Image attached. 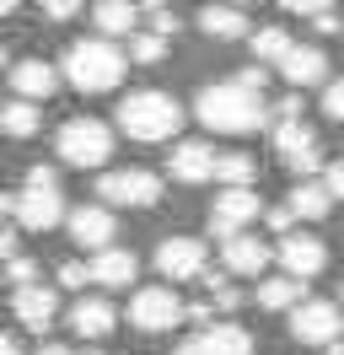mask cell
I'll list each match as a JSON object with an SVG mask.
<instances>
[{
    "label": "cell",
    "instance_id": "obj_1",
    "mask_svg": "<svg viewBox=\"0 0 344 355\" xmlns=\"http://www.w3.org/2000/svg\"><path fill=\"white\" fill-rule=\"evenodd\" d=\"M199 124L215 135H253V130H269V108H264V97L253 92H242L237 81H215V87L199 92Z\"/></svg>",
    "mask_w": 344,
    "mask_h": 355
},
{
    "label": "cell",
    "instance_id": "obj_2",
    "mask_svg": "<svg viewBox=\"0 0 344 355\" xmlns=\"http://www.w3.org/2000/svg\"><path fill=\"white\" fill-rule=\"evenodd\" d=\"M64 81L76 92H86V97H97V92H113L119 81H124L129 60L119 54V44H103V38H81V44H70V54H64Z\"/></svg>",
    "mask_w": 344,
    "mask_h": 355
},
{
    "label": "cell",
    "instance_id": "obj_3",
    "mask_svg": "<svg viewBox=\"0 0 344 355\" xmlns=\"http://www.w3.org/2000/svg\"><path fill=\"white\" fill-rule=\"evenodd\" d=\"M178 124H183V108H178L172 92L146 87V92H129L124 103H119V130L129 140H172Z\"/></svg>",
    "mask_w": 344,
    "mask_h": 355
},
{
    "label": "cell",
    "instance_id": "obj_4",
    "mask_svg": "<svg viewBox=\"0 0 344 355\" xmlns=\"http://www.w3.org/2000/svg\"><path fill=\"white\" fill-rule=\"evenodd\" d=\"M54 151L70 167H103L108 156H113V130H108L103 119H70L60 130V140H54Z\"/></svg>",
    "mask_w": 344,
    "mask_h": 355
},
{
    "label": "cell",
    "instance_id": "obj_5",
    "mask_svg": "<svg viewBox=\"0 0 344 355\" xmlns=\"http://www.w3.org/2000/svg\"><path fill=\"white\" fill-rule=\"evenodd\" d=\"M97 200L150 210V205H162V178L146 173V167H119V173H103V178H97Z\"/></svg>",
    "mask_w": 344,
    "mask_h": 355
},
{
    "label": "cell",
    "instance_id": "obj_6",
    "mask_svg": "<svg viewBox=\"0 0 344 355\" xmlns=\"http://www.w3.org/2000/svg\"><path fill=\"white\" fill-rule=\"evenodd\" d=\"M129 323L140 334H167L172 323H183V302L172 286H140L129 296Z\"/></svg>",
    "mask_w": 344,
    "mask_h": 355
},
{
    "label": "cell",
    "instance_id": "obj_7",
    "mask_svg": "<svg viewBox=\"0 0 344 355\" xmlns=\"http://www.w3.org/2000/svg\"><path fill=\"white\" fill-rule=\"evenodd\" d=\"M344 334V318H339V302H301L291 307V339L296 345H334Z\"/></svg>",
    "mask_w": 344,
    "mask_h": 355
},
{
    "label": "cell",
    "instance_id": "obj_8",
    "mask_svg": "<svg viewBox=\"0 0 344 355\" xmlns=\"http://www.w3.org/2000/svg\"><path fill=\"white\" fill-rule=\"evenodd\" d=\"M156 269H162V280H199L205 269H210V253L199 237H162L156 243Z\"/></svg>",
    "mask_w": 344,
    "mask_h": 355
},
{
    "label": "cell",
    "instance_id": "obj_9",
    "mask_svg": "<svg viewBox=\"0 0 344 355\" xmlns=\"http://www.w3.org/2000/svg\"><path fill=\"white\" fill-rule=\"evenodd\" d=\"M275 253H280V264H285V280H296V286L328 269V248H322V237H312V232H285Z\"/></svg>",
    "mask_w": 344,
    "mask_h": 355
},
{
    "label": "cell",
    "instance_id": "obj_10",
    "mask_svg": "<svg viewBox=\"0 0 344 355\" xmlns=\"http://www.w3.org/2000/svg\"><path fill=\"white\" fill-rule=\"evenodd\" d=\"M172 355H253V334L237 323H210V329H194Z\"/></svg>",
    "mask_w": 344,
    "mask_h": 355
},
{
    "label": "cell",
    "instance_id": "obj_11",
    "mask_svg": "<svg viewBox=\"0 0 344 355\" xmlns=\"http://www.w3.org/2000/svg\"><path fill=\"white\" fill-rule=\"evenodd\" d=\"M275 151L280 162L291 167V173H318L322 167V146H318V135L307 130V124H275Z\"/></svg>",
    "mask_w": 344,
    "mask_h": 355
},
{
    "label": "cell",
    "instance_id": "obj_12",
    "mask_svg": "<svg viewBox=\"0 0 344 355\" xmlns=\"http://www.w3.org/2000/svg\"><path fill=\"white\" fill-rule=\"evenodd\" d=\"M258 210H264V205H258L253 189H226V194L210 205V232L226 243V237H237L248 221H258Z\"/></svg>",
    "mask_w": 344,
    "mask_h": 355
},
{
    "label": "cell",
    "instance_id": "obj_13",
    "mask_svg": "<svg viewBox=\"0 0 344 355\" xmlns=\"http://www.w3.org/2000/svg\"><path fill=\"white\" fill-rule=\"evenodd\" d=\"M64 226H70V237L92 253H103L113 248V210L108 205H76V210H64Z\"/></svg>",
    "mask_w": 344,
    "mask_h": 355
},
{
    "label": "cell",
    "instance_id": "obj_14",
    "mask_svg": "<svg viewBox=\"0 0 344 355\" xmlns=\"http://www.w3.org/2000/svg\"><path fill=\"white\" fill-rule=\"evenodd\" d=\"M11 312H17L22 329L43 334L54 318H60V291H54V286H22L17 296H11Z\"/></svg>",
    "mask_w": 344,
    "mask_h": 355
},
{
    "label": "cell",
    "instance_id": "obj_15",
    "mask_svg": "<svg viewBox=\"0 0 344 355\" xmlns=\"http://www.w3.org/2000/svg\"><path fill=\"white\" fill-rule=\"evenodd\" d=\"M113 323H119V312H113V302H108V296H81V302L70 307V329H76V339H86V345L108 339V334H113Z\"/></svg>",
    "mask_w": 344,
    "mask_h": 355
},
{
    "label": "cell",
    "instance_id": "obj_16",
    "mask_svg": "<svg viewBox=\"0 0 344 355\" xmlns=\"http://www.w3.org/2000/svg\"><path fill=\"white\" fill-rule=\"evenodd\" d=\"M17 221L27 226V232H54V226L64 221L60 189H54V194H43V189H22V194H17Z\"/></svg>",
    "mask_w": 344,
    "mask_h": 355
},
{
    "label": "cell",
    "instance_id": "obj_17",
    "mask_svg": "<svg viewBox=\"0 0 344 355\" xmlns=\"http://www.w3.org/2000/svg\"><path fill=\"white\" fill-rule=\"evenodd\" d=\"M11 87H17L22 103H33V108H38L43 97H54V92H60V65H49V60H22V65L11 70Z\"/></svg>",
    "mask_w": 344,
    "mask_h": 355
},
{
    "label": "cell",
    "instance_id": "obj_18",
    "mask_svg": "<svg viewBox=\"0 0 344 355\" xmlns=\"http://www.w3.org/2000/svg\"><path fill=\"white\" fill-rule=\"evenodd\" d=\"M167 173L178 178V183H210L215 173V151L205 146V140H178L167 156Z\"/></svg>",
    "mask_w": 344,
    "mask_h": 355
},
{
    "label": "cell",
    "instance_id": "obj_19",
    "mask_svg": "<svg viewBox=\"0 0 344 355\" xmlns=\"http://www.w3.org/2000/svg\"><path fill=\"white\" fill-rule=\"evenodd\" d=\"M275 70L285 76V81H291V92L318 87L322 76H328V54H322V49H312V44H291V54H285Z\"/></svg>",
    "mask_w": 344,
    "mask_h": 355
},
{
    "label": "cell",
    "instance_id": "obj_20",
    "mask_svg": "<svg viewBox=\"0 0 344 355\" xmlns=\"http://www.w3.org/2000/svg\"><path fill=\"white\" fill-rule=\"evenodd\" d=\"M135 253L129 248H103V253H92V264H86V280L92 286H135Z\"/></svg>",
    "mask_w": 344,
    "mask_h": 355
},
{
    "label": "cell",
    "instance_id": "obj_21",
    "mask_svg": "<svg viewBox=\"0 0 344 355\" xmlns=\"http://www.w3.org/2000/svg\"><path fill=\"white\" fill-rule=\"evenodd\" d=\"M221 259H226V269L232 275H264L269 269V243H258V237H248V232H237V237H226L221 243Z\"/></svg>",
    "mask_w": 344,
    "mask_h": 355
},
{
    "label": "cell",
    "instance_id": "obj_22",
    "mask_svg": "<svg viewBox=\"0 0 344 355\" xmlns=\"http://www.w3.org/2000/svg\"><path fill=\"white\" fill-rule=\"evenodd\" d=\"M285 210H291V221H322V216H328V210H334V200H328V194H322V183H312V178H301L296 189H291V194H285Z\"/></svg>",
    "mask_w": 344,
    "mask_h": 355
},
{
    "label": "cell",
    "instance_id": "obj_23",
    "mask_svg": "<svg viewBox=\"0 0 344 355\" xmlns=\"http://www.w3.org/2000/svg\"><path fill=\"white\" fill-rule=\"evenodd\" d=\"M92 22L103 27V44H113V38H135V22H140V11L135 6H124V0H103V6H92Z\"/></svg>",
    "mask_w": 344,
    "mask_h": 355
},
{
    "label": "cell",
    "instance_id": "obj_24",
    "mask_svg": "<svg viewBox=\"0 0 344 355\" xmlns=\"http://www.w3.org/2000/svg\"><path fill=\"white\" fill-rule=\"evenodd\" d=\"M199 27H205L210 38H221V44H232V38L248 33V11H242V6H205V11H199Z\"/></svg>",
    "mask_w": 344,
    "mask_h": 355
},
{
    "label": "cell",
    "instance_id": "obj_25",
    "mask_svg": "<svg viewBox=\"0 0 344 355\" xmlns=\"http://www.w3.org/2000/svg\"><path fill=\"white\" fill-rule=\"evenodd\" d=\"M307 302V286L296 280H285V275H269V280H258V307L264 312H291Z\"/></svg>",
    "mask_w": 344,
    "mask_h": 355
},
{
    "label": "cell",
    "instance_id": "obj_26",
    "mask_svg": "<svg viewBox=\"0 0 344 355\" xmlns=\"http://www.w3.org/2000/svg\"><path fill=\"white\" fill-rule=\"evenodd\" d=\"M43 130V113L33 108V103H22V97H11V103H0V135H11V140H27V135Z\"/></svg>",
    "mask_w": 344,
    "mask_h": 355
},
{
    "label": "cell",
    "instance_id": "obj_27",
    "mask_svg": "<svg viewBox=\"0 0 344 355\" xmlns=\"http://www.w3.org/2000/svg\"><path fill=\"white\" fill-rule=\"evenodd\" d=\"M215 183H226V189H248L258 178V162L248 151H215Z\"/></svg>",
    "mask_w": 344,
    "mask_h": 355
},
{
    "label": "cell",
    "instance_id": "obj_28",
    "mask_svg": "<svg viewBox=\"0 0 344 355\" xmlns=\"http://www.w3.org/2000/svg\"><path fill=\"white\" fill-rule=\"evenodd\" d=\"M285 54H291V33H285V27H258L253 33V60L258 65H280Z\"/></svg>",
    "mask_w": 344,
    "mask_h": 355
},
{
    "label": "cell",
    "instance_id": "obj_29",
    "mask_svg": "<svg viewBox=\"0 0 344 355\" xmlns=\"http://www.w3.org/2000/svg\"><path fill=\"white\" fill-rule=\"evenodd\" d=\"M199 280L210 286V302H215V307H221V312H237V307H242V291H237L232 280H226V275H215V269H205Z\"/></svg>",
    "mask_w": 344,
    "mask_h": 355
},
{
    "label": "cell",
    "instance_id": "obj_30",
    "mask_svg": "<svg viewBox=\"0 0 344 355\" xmlns=\"http://www.w3.org/2000/svg\"><path fill=\"white\" fill-rule=\"evenodd\" d=\"M162 54H167V44L150 38V33H135V38H129V60H135V65H162Z\"/></svg>",
    "mask_w": 344,
    "mask_h": 355
},
{
    "label": "cell",
    "instance_id": "obj_31",
    "mask_svg": "<svg viewBox=\"0 0 344 355\" xmlns=\"http://www.w3.org/2000/svg\"><path fill=\"white\" fill-rule=\"evenodd\" d=\"M140 17L150 22V38H162V44H167L172 33H178V11H172V6H146Z\"/></svg>",
    "mask_w": 344,
    "mask_h": 355
},
{
    "label": "cell",
    "instance_id": "obj_32",
    "mask_svg": "<svg viewBox=\"0 0 344 355\" xmlns=\"http://www.w3.org/2000/svg\"><path fill=\"white\" fill-rule=\"evenodd\" d=\"M6 280H11V286H38V264H33V259H22V253H17V259H11V264H6Z\"/></svg>",
    "mask_w": 344,
    "mask_h": 355
},
{
    "label": "cell",
    "instance_id": "obj_33",
    "mask_svg": "<svg viewBox=\"0 0 344 355\" xmlns=\"http://www.w3.org/2000/svg\"><path fill=\"white\" fill-rule=\"evenodd\" d=\"M27 189H43V194H54V189H60V167H49V162L27 167Z\"/></svg>",
    "mask_w": 344,
    "mask_h": 355
},
{
    "label": "cell",
    "instance_id": "obj_34",
    "mask_svg": "<svg viewBox=\"0 0 344 355\" xmlns=\"http://www.w3.org/2000/svg\"><path fill=\"white\" fill-rule=\"evenodd\" d=\"M322 113H328L334 124H344V81H328V87H322Z\"/></svg>",
    "mask_w": 344,
    "mask_h": 355
},
{
    "label": "cell",
    "instance_id": "obj_35",
    "mask_svg": "<svg viewBox=\"0 0 344 355\" xmlns=\"http://www.w3.org/2000/svg\"><path fill=\"white\" fill-rule=\"evenodd\" d=\"M322 194H328V200H344V156L322 167Z\"/></svg>",
    "mask_w": 344,
    "mask_h": 355
},
{
    "label": "cell",
    "instance_id": "obj_36",
    "mask_svg": "<svg viewBox=\"0 0 344 355\" xmlns=\"http://www.w3.org/2000/svg\"><path fill=\"white\" fill-rule=\"evenodd\" d=\"M60 286H64V291H81V286H86V264H81V259L60 264Z\"/></svg>",
    "mask_w": 344,
    "mask_h": 355
},
{
    "label": "cell",
    "instance_id": "obj_37",
    "mask_svg": "<svg viewBox=\"0 0 344 355\" xmlns=\"http://www.w3.org/2000/svg\"><path fill=\"white\" fill-rule=\"evenodd\" d=\"M264 81H269V70H264V65H253V70H242V76H237V87L253 92V97H264Z\"/></svg>",
    "mask_w": 344,
    "mask_h": 355
},
{
    "label": "cell",
    "instance_id": "obj_38",
    "mask_svg": "<svg viewBox=\"0 0 344 355\" xmlns=\"http://www.w3.org/2000/svg\"><path fill=\"white\" fill-rule=\"evenodd\" d=\"M43 17H49V22H76V17H81V6H70V0H54V6H43Z\"/></svg>",
    "mask_w": 344,
    "mask_h": 355
},
{
    "label": "cell",
    "instance_id": "obj_39",
    "mask_svg": "<svg viewBox=\"0 0 344 355\" xmlns=\"http://www.w3.org/2000/svg\"><path fill=\"white\" fill-rule=\"evenodd\" d=\"M264 221H269L280 237H285V232H291V210H285V205H275V210H264Z\"/></svg>",
    "mask_w": 344,
    "mask_h": 355
},
{
    "label": "cell",
    "instance_id": "obj_40",
    "mask_svg": "<svg viewBox=\"0 0 344 355\" xmlns=\"http://www.w3.org/2000/svg\"><path fill=\"white\" fill-rule=\"evenodd\" d=\"M0 259H6V264L17 259V232H11V226H0Z\"/></svg>",
    "mask_w": 344,
    "mask_h": 355
},
{
    "label": "cell",
    "instance_id": "obj_41",
    "mask_svg": "<svg viewBox=\"0 0 344 355\" xmlns=\"http://www.w3.org/2000/svg\"><path fill=\"white\" fill-rule=\"evenodd\" d=\"M183 318H194V323H205V329H210V302H194V307H183Z\"/></svg>",
    "mask_w": 344,
    "mask_h": 355
},
{
    "label": "cell",
    "instance_id": "obj_42",
    "mask_svg": "<svg viewBox=\"0 0 344 355\" xmlns=\"http://www.w3.org/2000/svg\"><path fill=\"white\" fill-rule=\"evenodd\" d=\"M0 355H22V345L11 339V334H0Z\"/></svg>",
    "mask_w": 344,
    "mask_h": 355
},
{
    "label": "cell",
    "instance_id": "obj_43",
    "mask_svg": "<svg viewBox=\"0 0 344 355\" xmlns=\"http://www.w3.org/2000/svg\"><path fill=\"white\" fill-rule=\"evenodd\" d=\"M0 216H17V194H0Z\"/></svg>",
    "mask_w": 344,
    "mask_h": 355
},
{
    "label": "cell",
    "instance_id": "obj_44",
    "mask_svg": "<svg viewBox=\"0 0 344 355\" xmlns=\"http://www.w3.org/2000/svg\"><path fill=\"white\" fill-rule=\"evenodd\" d=\"M38 355H76V350H64V345H43Z\"/></svg>",
    "mask_w": 344,
    "mask_h": 355
},
{
    "label": "cell",
    "instance_id": "obj_45",
    "mask_svg": "<svg viewBox=\"0 0 344 355\" xmlns=\"http://www.w3.org/2000/svg\"><path fill=\"white\" fill-rule=\"evenodd\" d=\"M328 355H344V339H334V345H328Z\"/></svg>",
    "mask_w": 344,
    "mask_h": 355
},
{
    "label": "cell",
    "instance_id": "obj_46",
    "mask_svg": "<svg viewBox=\"0 0 344 355\" xmlns=\"http://www.w3.org/2000/svg\"><path fill=\"white\" fill-rule=\"evenodd\" d=\"M0 65H6V44H0Z\"/></svg>",
    "mask_w": 344,
    "mask_h": 355
},
{
    "label": "cell",
    "instance_id": "obj_47",
    "mask_svg": "<svg viewBox=\"0 0 344 355\" xmlns=\"http://www.w3.org/2000/svg\"><path fill=\"white\" fill-rule=\"evenodd\" d=\"M339 302H344V286H339Z\"/></svg>",
    "mask_w": 344,
    "mask_h": 355
},
{
    "label": "cell",
    "instance_id": "obj_48",
    "mask_svg": "<svg viewBox=\"0 0 344 355\" xmlns=\"http://www.w3.org/2000/svg\"><path fill=\"white\" fill-rule=\"evenodd\" d=\"M339 33H344V27H339Z\"/></svg>",
    "mask_w": 344,
    "mask_h": 355
}]
</instances>
